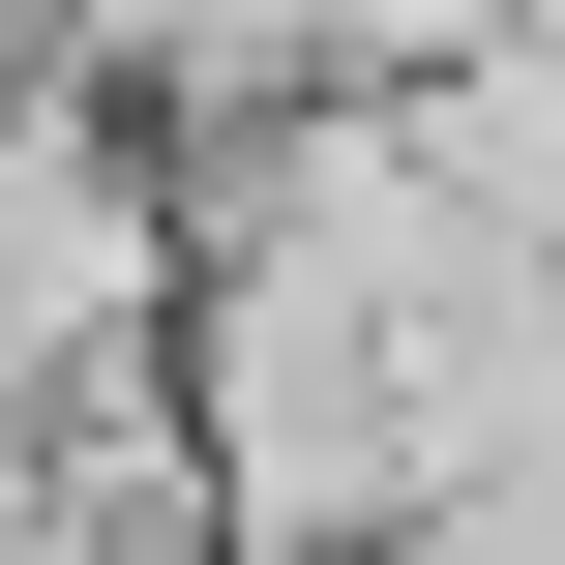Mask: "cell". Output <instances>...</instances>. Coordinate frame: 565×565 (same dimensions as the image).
Returning <instances> with one entry per match:
<instances>
[{
	"label": "cell",
	"mask_w": 565,
	"mask_h": 565,
	"mask_svg": "<svg viewBox=\"0 0 565 565\" xmlns=\"http://www.w3.org/2000/svg\"><path fill=\"white\" fill-rule=\"evenodd\" d=\"M60 30H89V89H358L328 0H60Z\"/></svg>",
	"instance_id": "obj_2"
},
{
	"label": "cell",
	"mask_w": 565,
	"mask_h": 565,
	"mask_svg": "<svg viewBox=\"0 0 565 565\" xmlns=\"http://www.w3.org/2000/svg\"><path fill=\"white\" fill-rule=\"evenodd\" d=\"M149 328H179V209L119 179V119H89V89H60V119L0 89V387L149 358Z\"/></svg>",
	"instance_id": "obj_1"
}]
</instances>
